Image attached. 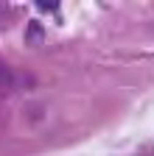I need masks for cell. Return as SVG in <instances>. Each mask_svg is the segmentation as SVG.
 Masks as SVG:
<instances>
[]
</instances>
